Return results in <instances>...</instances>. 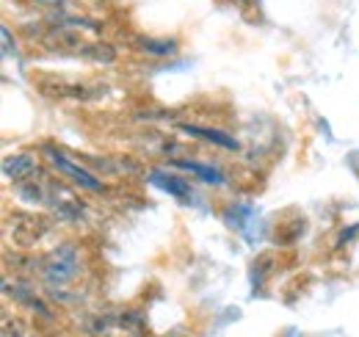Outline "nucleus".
Listing matches in <instances>:
<instances>
[{"label":"nucleus","instance_id":"2","mask_svg":"<svg viewBox=\"0 0 359 337\" xmlns=\"http://www.w3.org/2000/svg\"><path fill=\"white\" fill-rule=\"evenodd\" d=\"M149 180H152V183H155L158 188L169 191L172 197H180V199L191 197V188H188V183H185L182 177H175V174H166V171L155 168V171H149Z\"/></svg>","mask_w":359,"mask_h":337},{"label":"nucleus","instance_id":"4","mask_svg":"<svg viewBox=\"0 0 359 337\" xmlns=\"http://www.w3.org/2000/svg\"><path fill=\"white\" fill-rule=\"evenodd\" d=\"M3 168H6L8 177H22L25 171L34 168V161H31L28 155H17V158H8V161L3 164Z\"/></svg>","mask_w":359,"mask_h":337},{"label":"nucleus","instance_id":"5","mask_svg":"<svg viewBox=\"0 0 359 337\" xmlns=\"http://www.w3.org/2000/svg\"><path fill=\"white\" fill-rule=\"evenodd\" d=\"M185 130H188V133H196V136H205V138H210V141H216V144H222V147L238 150V141H232V138L222 136L219 130H199V127H185Z\"/></svg>","mask_w":359,"mask_h":337},{"label":"nucleus","instance_id":"3","mask_svg":"<svg viewBox=\"0 0 359 337\" xmlns=\"http://www.w3.org/2000/svg\"><path fill=\"white\" fill-rule=\"evenodd\" d=\"M180 166L188 168V171H194V174H199L205 183H224V177H222V171L213 166H205V164H194V161H180Z\"/></svg>","mask_w":359,"mask_h":337},{"label":"nucleus","instance_id":"1","mask_svg":"<svg viewBox=\"0 0 359 337\" xmlns=\"http://www.w3.org/2000/svg\"><path fill=\"white\" fill-rule=\"evenodd\" d=\"M50 161H53V164H55L58 168H61L64 174H69V177H72L75 183H81V185H86V188H94V191H100V188H102V185H100V183H97V180L91 177L89 171H83L81 166H75L72 161H67V158H64L61 152L50 150Z\"/></svg>","mask_w":359,"mask_h":337}]
</instances>
